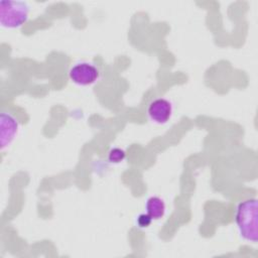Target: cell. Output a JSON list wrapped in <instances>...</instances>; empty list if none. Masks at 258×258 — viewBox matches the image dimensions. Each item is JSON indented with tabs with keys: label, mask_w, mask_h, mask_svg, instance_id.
Here are the masks:
<instances>
[{
	"label": "cell",
	"mask_w": 258,
	"mask_h": 258,
	"mask_svg": "<svg viewBox=\"0 0 258 258\" xmlns=\"http://www.w3.org/2000/svg\"><path fill=\"white\" fill-rule=\"evenodd\" d=\"M145 210H146V213L153 220H160L165 215L166 207H165L164 201L160 197L152 196L146 200Z\"/></svg>",
	"instance_id": "8992f818"
},
{
	"label": "cell",
	"mask_w": 258,
	"mask_h": 258,
	"mask_svg": "<svg viewBox=\"0 0 258 258\" xmlns=\"http://www.w3.org/2000/svg\"><path fill=\"white\" fill-rule=\"evenodd\" d=\"M29 6L24 1H0V25L14 29L22 26L28 19Z\"/></svg>",
	"instance_id": "7a4b0ae2"
},
{
	"label": "cell",
	"mask_w": 258,
	"mask_h": 258,
	"mask_svg": "<svg viewBox=\"0 0 258 258\" xmlns=\"http://www.w3.org/2000/svg\"><path fill=\"white\" fill-rule=\"evenodd\" d=\"M152 221L153 219L147 213H141L136 217L135 224L140 229H146L151 225Z\"/></svg>",
	"instance_id": "ba28073f"
},
{
	"label": "cell",
	"mask_w": 258,
	"mask_h": 258,
	"mask_svg": "<svg viewBox=\"0 0 258 258\" xmlns=\"http://www.w3.org/2000/svg\"><path fill=\"white\" fill-rule=\"evenodd\" d=\"M71 81L78 86H90L95 84L100 78L99 69L89 61L75 63L69 71Z\"/></svg>",
	"instance_id": "3957f363"
},
{
	"label": "cell",
	"mask_w": 258,
	"mask_h": 258,
	"mask_svg": "<svg viewBox=\"0 0 258 258\" xmlns=\"http://www.w3.org/2000/svg\"><path fill=\"white\" fill-rule=\"evenodd\" d=\"M126 158V152L119 147H114L112 148L109 153H108V160L111 163H120Z\"/></svg>",
	"instance_id": "52a82bcc"
},
{
	"label": "cell",
	"mask_w": 258,
	"mask_h": 258,
	"mask_svg": "<svg viewBox=\"0 0 258 258\" xmlns=\"http://www.w3.org/2000/svg\"><path fill=\"white\" fill-rule=\"evenodd\" d=\"M258 206L256 199L240 202L235 212V223L242 239L248 242L258 241Z\"/></svg>",
	"instance_id": "6da1fadb"
},
{
	"label": "cell",
	"mask_w": 258,
	"mask_h": 258,
	"mask_svg": "<svg viewBox=\"0 0 258 258\" xmlns=\"http://www.w3.org/2000/svg\"><path fill=\"white\" fill-rule=\"evenodd\" d=\"M1 149H4L15 138L19 130V124L16 118L10 113L1 114Z\"/></svg>",
	"instance_id": "5b68a950"
},
{
	"label": "cell",
	"mask_w": 258,
	"mask_h": 258,
	"mask_svg": "<svg viewBox=\"0 0 258 258\" xmlns=\"http://www.w3.org/2000/svg\"><path fill=\"white\" fill-rule=\"evenodd\" d=\"M172 104L164 98H157L151 101L147 108L149 119L156 124H165L172 116Z\"/></svg>",
	"instance_id": "277c9868"
}]
</instances>
